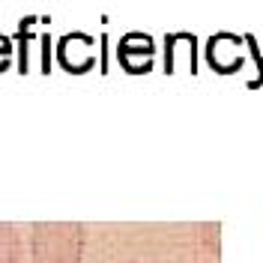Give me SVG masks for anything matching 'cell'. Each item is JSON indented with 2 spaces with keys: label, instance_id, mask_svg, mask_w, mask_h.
<instances>
[{
  "label": "cell",
  "instance_id": "cell-1",
  "mask_svg": "<svg viewBox=\"0 0 263 263\" xmlns=\"http://www.w3.org/2000/svg\"><path fill=\"white\" fill-rule=\"evenodd\" d=\"M36 263H78L81 228L78 224H36L33 228Z\"/></svg>",
  "mask_w": 263,
  "mask_h": 263
},
{
  "label": "cell",
  "instance_id": "cell-2",
  "mask_svg": "<svg viewBox=\"0 0 263 263\" xmlns=\"http://www.w3.org/2000/svg\"><path fill=\"white\" fill-rule=\"evenodd\" d=\"M54 57L69 75H84L96 66V42L87 33H66L57 39Z\"/></svg>",
  "mask_w": 263,
  "mask_h": 263
},
{
  "label": "cell",
  "instance_id": "cell-3",
  "mask_svg": "<svg viewBox=\"0 0 263 263\" xmlns=\"http://www.w3.org/2000/svg\"><path fill=\"white\" fill-rule=\"evenodd\" d=\"M246 39H239L236 33H213L206 39V66L215 75H233L246 66Z\"/></svg>",
  "mask_w": 263,
  "mask_h": 263
},
{
  "label": "cell",
  "instance_id": "cell-4",
  "mask_svg": "<svg viewBox=\"0 0 263 263\" xmlns=\"http://www.w3.org/2000/svg\"><path fill=\"white\" fill-rule=\"evenodd\" d=\"M153 57H156V42L149 33L132 30L117 45V60L123 66V72L129 75H147L153 69Z\"/></svg>",
  "mask_w": 263,
  "mask_h": 263
},
{
  "label": "cell",
  "instance_id": "cell-5",
  "mask_svg": "<svg viewBox=\"0 0 263 263\" xmlns=\"http://www.w3.org/2000/svg\"><path fill=\"white\" fill-rule=\"evenodd\" d=\"M164 72L197 75V39L195 33H171L164 36Z\"/></svg>",
  "mask_w": 263,
  "mask_h": 263
},
{
  "label": "cell",
  "instance_id": "cell-6",
  "mask_svg": "<svg viewBox=\"0 0 263 263\" xmlns=\"http://www.w3.org/2000/svg\"><path fill=\"white\" fill-rule=\"evenodd\" d=\"M36 24H42V18L27 15L18 24V33H15V39H18V72H21V75L30 72V42L36 39V36H33V27H36Z\"/></svg>",
  "mask_w": 263,
  "mask_h": 263
},
{
  "label": "cell",
  "instance_id": "cell-7",
  "mask_svg": "<svg viewBox=\"0 0 263 263\" xmlns=\"http://www.w3.org/2000/svg\"><path fill=\"white\" fill-rule=\"evenodd\" d=\"M18 260V233L12 224H0V263Z\"/></svg>",
  "mask_w": 263,
  "mask_h": 263
},
{
  "label": "cell",
  "instance_id": "cell-8",
  "mask_svg": "<svg viewBox=\"0 0 263 263\" xmlns=\"http://www.w3.org/2000/svg\"><path fill=\"white\" fill-rule=\"evenodd\" d=\"M242 39H246V48L251 51V60L257 63V78L248 81V90H257V87H263V54H260V48H257V39H254L251 33H246Z\"/></svg>",
  "mask_w": 263,
  "mask_h": 263
},
{
  "label": "cell",
  "instance_id": "cell-9",
  "mask_svg": "<svg viewBox=\"0 0 263 263\" xmlns=\"http://www.w3.org/2000/svg\"><path fill=\"white\" fill-rule=\"evenodd\" d=\"M12 63V39L0 33V72H6Z\"/></svg>",
  "mask_w": 263,
  "mask_h": 263
},
{
  "label": "cell",
  "instance_id": "cell-10",
  "mask_svg": "<svg viewBox=\"0 0 263 263\" xmlns=\"http://www.w3.org/2000/svg\"><path fill=\"white\" fill-rule=\"evenodd\" d=\"M39 45H42V57H39V60H42V72L48 75V72H51V36H48V33H42V36H39Z\"/></svg>",
  "mask_w": 263,
  "mask_h": 263
}]
</instances>
